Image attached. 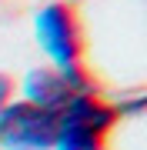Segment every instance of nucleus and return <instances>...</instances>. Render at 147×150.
Masks as SVG:
<instances>
[{
    "label": "nucleus",
    "instance_id": "obj_1",
    "mask_svg": "<svg viewBox=\"0 0 147 150\" xmlns=\"http://www.w3.org/2000/svg\"><path fill=\"white\" fill-rule=\"evenodd\" d=\"M33 27H37V43L57 64V74H64L77 93H94L87 77L80 74V23L74 10L67 4H47L37 13Z\"/></svg>",
    "mask_w": 147,
    "mask_h": 150
},
{
    "label": "nucleus",
    "instance_id": "obj_3",
    "mask_svg": "<svg viewBox=\"0 0 147 150\" xmlns=\"http://www.w3.org/2000/svg\"><path fill=\"white\" fill-rule=\"evenodd\" d=\"M57 134V113L30 103H7L0 110V147L4 150H50Z\"/></svg>",
    "mask_w": 147,
    "mask_h": 150
},
{
    "label": "nucleus",
    "instance_id": "obj_2",
    "mask_svg": "<svg viewBox=\"0 0 147 150\" xmlns=\"http://www.w3.org/2000/svg\"><path fill=\"white\" fill-rule=\"evenodd\" d=\"M117 110L100 103L94 93H77L57 113L54 150H104V134L114 127Z\"/></svg>",
    "mask_w": 147,
    "mask_h": 150
},
{
    "label": "nucleus",
    "instance_id": "obj_4",
    "mask_svg": "<svg viewBox=\"0 0 147 150\" xmlns=\"http://www.w3.org/2000/svg\"><path fill=\"white\" fill-rule=\"evenodd\" d=\"M23 97H27L23 103H30V107H37V110L60 113L77 97V90L67 83L64 74H57V70H50V67H33L30 74L23 77Z\"/></svg>",
    "mask_w": 147,
    "mask_h": 150
},
{
    "label": "nucleus",
    "instance_id": "obj_5",
    "mask_svg": "<svg viewBox=\"0 0 147 150\" xmlns=\"http://www.w3.org/2000/svg\"><path fill=\"white\" fill-rule=\"evenodd\" d=\"M10 90H13V83H10V77H4L0 74V110L10 103Z\"/></svg>",
    "mask_w": 147,
    "mask_h": 150
}]
</instances>
